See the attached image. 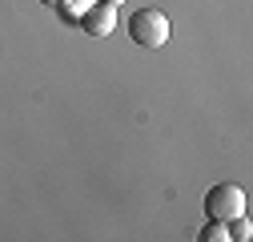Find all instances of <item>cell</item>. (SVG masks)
Returning <instances> with one entry per match:
<instances>
[{
  "mask_svg": "<svg viewBox=\"0 0 253 242\" xmlns=\"http://www.w3.org/2000/svg\"><path fill=\"white\" fill-rule=\"evenodd\" d=\"M129 41L141 49H161L169 41V16L161 8H137L129 16Z\"/></svg>",
  "mask_w": 253,
  "mask_h": 242,
  "instance_id": "6da1fadb",
  "label": "cell"
},
{
  "mask_svg": "<svg viewBox=\"0 0 253 242\" xmlns=\"http://www.w3.org/2000/svg\"><path fill=\"white\" fill-rule=\"evenodd\" d=\"M237 214H245V190L233 186V182H217V186L205 194V218L229 222Z\"/></svg>",
  "mask_w": 253,
  "mask_h": 242,
  "instance_id": "7a4b0ae2",
  "label": "cell"
},
{
  "mask_svg": "<svg viewBox=\"0 0 253 242\" xmlns=\"http://www.w3.org/2000/svg\"><path fill=\"white\" fill-rule=\"evenodd\" d=\"M81 33L84 37H92V41H101V37H109L113 28H117V8L113 4H97V0H92V4L81 12Z\"/></svg>",
  "mask_w": 253,
  "mask_h": 242,
  "instance_id": "3957f363",
  "label": "cell"
},
{
  "mask_svg": "<svg viewBox=\"0 0 253 242\" xmlns=\"http://www.w3.org/2000/svg\"><path fill=\"white\" fill-rule=\"evenodd\" d=\"M92 4V0H56V12H60V20H69V24H77L81 20V12Z\"/></svg>",
  "mask_w": 253,
  "mask_h": 242,
  "instance_id": "277c9868",
  "label": "cell"
},
{
  "mask_svg": "<svg viewBox=\"0 0 253 242\" xmlns=\"http://www.w3.org/2000/svg\"><path fill=\"white\" fill-rule=\"evenodd\" d=\"M225 238H229V222L209 218V222L201 226V242H225Z\"/></svg>",
  "mask_w": 253,
  "mask_h": 242,
  "instance_id": "5b68a950",
  "label": "cell"
},
{
  "mask_svg": "<svg viewBox=\"0 0 253 242\" xmlns=\"http://www.w3.org/2000/svg\"><path fill=\"white\" fill-rule=\"evenodd\" d=\"M229 238H233V242H249V238H253V226H249V218H245V214L229 218Z\"/></svg>",
  "mask_w": 253,
  "mask_h": 242,
  "instance_id": "8992f818",
  "label": "cell"
},
{
  "mask_svg": "<svg viewBox=\"0 0 253 242\" xmlns=\"http://www.w3.org/2000/svg\"><path fill=\"white\" fill-rule=\"evenodd\" d=\"M97 4H113V8H121V4H125V0H97Z\"/></svg>",
  "mask_w": 253,
  "mask_h": 242,
  "instance_id": "52a82bcc",
  "label": "cell"
},
{
  "mask_svg": "<svg viewBox=\"0 0 253 242\" xmlns=\"http://www.w3.org/2000/svg\"><path fill=\"white\" fill-rule=\"evenodd\" d=\"M41 4H48V8H56V0H41Z\"/></svg>",
  "mask_w": 253,
  "mask_h": 242,
  "instance_id": "ba28073f",
  "label": "cell"
}]
</instances>
